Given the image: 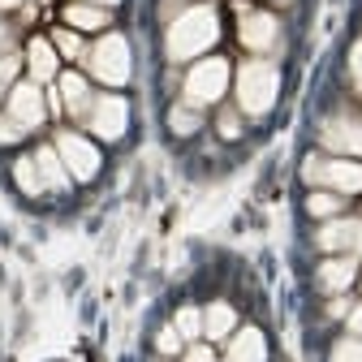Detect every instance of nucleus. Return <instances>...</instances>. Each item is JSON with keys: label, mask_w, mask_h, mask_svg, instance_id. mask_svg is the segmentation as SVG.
Returning <instances> with one entry per match:
<instances>
[{"label": "nucleus", "mask_w": 362, "mask_h": 362, "mask_svg": "<svg viewBox=\"0 0 362 362\" xmlns=\"http://www.w3.org/2000/svg\"><path fill=\"white\" fill-rule=\"evenodd\" d=\"M90 5H100V9H104V5H117V0H90Z\"/></svg>", "instance_id": "34"}, {"label": "nucleus", "mask_w": 362, "mask_h": 362, "mask_svg": "<svg viewBox=\"0 0 362 362\" xmlns=\"http://www.w3.org/2000/svg\"><path fill=\"white\" fill-rule=\"evenodd\" d=\"M52 48H61L65 57H82V39H78L74 30H57V39H52Z\"/></svg>", "instance_id": "24"}, {"label": "nucleus", "mask_w": 362, "mask_h": 362, "mask_svg": "<svg viewBox=\"0 0 362 362\" xmlns=\"http://www.w3.org/2000/svg\"><path fill=\"white\" fill-rule=\"evenodd\" d=\"M224 90H229V61H220V57H207L186 74V104L190 108L216 104Z\"/></svg>", "instance_id": "3"}, {"label": "nucleus", "mask_w": 362, "mask_h": 362, "mask_svg": "<svg viewBox=\"0 0 362 362\" xmlns=\"http://www.w3.org/2000/svg\"><path fill=\"white\" fill-rule=\"evenodd\" d=\"M186 341H194V337H203V310H194V306H181L177 310V324H173Z\"/></svg>", "instance_id": "20"}, {"label": "nucleus", "mask_w": 362, "mask_h": 362, "mask_svg": "<svg viewBox=\"0 0 362 362\" xmlns=\"http://www.w3.org/2000/svg\"><path fill=\"white\" fill-rule=\"evenodd\" d=\"M13 181L22 186V194H43V190H48V186H43V177H39L35 156H22V160L13 164Z\"/></svg>", "instance_id": "19"}, {"label": "nucleus", "mask_w": 362, "mask_h": 362, "mask_svg": "<svg viewBox=\"0 0 362 362\" xmlns=\"http://www.w3.org/2000/svg\"><path fill=\"white\" fill-rule=\"evenodd\" d=\"M276 35H281V26L272 13H246L242 18V43L250 52H267L272 43H276Z\"/></svg>", "instance_id": "11"}, {"label": "nucleus", "mask_w": 362, "mask_h": 362, "mask_svg": "<svg viewBox=\"0 0 362 362\" xmlns=\"http://www.w3.org/2000/svg\"><path fill=\"white\" fill-rule=\"evenodd\" d=\"M65 22H69L74 30H104V26H108V13H104L100 5H69V9H65Z\"/></svg>", "instance_id": "18"}, {"label": "nucleus", "mask_w": 362, "mask_h": 362, "mask_svg": "<svg viewBox=\"0 0 362 362\" xmlns=\"http://www.w3.org/2000/svg\"><path fill=\"white\" fill-rule=\"evenodd\" d=\"M349 310H354V306H349V298H341V293H337V298H332V306H328L332 320H341V315H349Z\"/></svg>", "instance_id": "30"}, {"label": "nucleus", "mask_w": 362, "mask_h": 362, "mask_svg": "<svg viewBox=\"0 0 362 362\" xmlns=\"http://www.w3.org/2000/svg\"><path fill=\"white\" fill-rule=\"evenodd\" d=\"M276 90H281L276 65H267V61H246V65L238 69V104H242L250 117L272 112V104H276Z\"/></svg>", "instance_id": "2"}, {"label": "nucleus", "mask_w": 362, "mask_h": 362, "mask_svg": "<svg viewBox=\"0 0 362 362\" xmlns=\"http://www.w3.org/2000/svg\"><path fill=\"white\" fill-rule=\"evenodd\" d=\"M61 104H65L69 112H78V117L90 112V90H86V82H82L78 74H65V78H61Z\"/></svg>", "instance_id": "17"}, {"label": "nucleus", "mask_w": 362, "mask_h": 362, "mask_svg": "<svg viewBox=\"0 0 362 362\" xmlns=\"http://www.w3.org/2000/svg\"><path fill=\"white\" fill-rule=\"evenodd\" d=\"M281 5H285V0H281Z\"/></svg>", "instance_id": "36"}, {"label": "nucleus", "mask_w": 362, "mask_h": 362, "mask_svg": "<svg viewBox=\"0 0 362 362\" xmlns=\"http://www.w3.org/2000/svg\"><path fill=\"white\" fill-rule=\"evenodd\" d=\"M332 362H362V341H358V337L337 341V345H332Z\"/></svg>", "instance_id": "23"}, {"label": "nucleus", "mask_w": 362, "mask_h": 362, "mask_svg": "<svg viewBox=\"0 0 362 362\" xmlns=\"http://www.w3.org/2000/svg\"><path fill=\"white\" fill-rule=\"evenodd\" d=\"M320 246L332 255H362V220H328L320 229Z\"/></svg>", "instance_id": "10"}, {"label": "nucleus", "mask_w": 362, "mask_h": 362, "mask_svg": "<svg viewBox=\"0 0 362 362\" xmlns=\"http://www.w3.org/2000/svg\"><path fill=\"white\" fill-rule=\"evenodd\" d=\"M302 177L315 181V186H328L332 194H358L362 190V164L358 160H306Z\"/></svg>", "instance_id": "4"}, {"label": "nucleus", "mask_w": 362, "mask_h": 362, "mask_svg": "<svg viewBox=\"0 0 362 362\" xmlns=\"http://www.w3.org/2000/svg\"><path fill=\"white\" fill-rule=\"evenodd\" d=\"M263 358H267V341L259 328H242L229 341V362H263Z\"/></svg>", "instance_id": "13"}, {"label": "nucleus", "mask_w": 362, "mask_h": 362, "mask_svg": "<svg viewBox=\"0 0 362 362\" xmlns=\"http://www.w3.org/2000/svg\"><path fill=\"white\" fill-rule=\"evenodd\" d=\"M349 332H358V337H362V306H354V310H349Z\"/></svg>", "instance_id": "32"}, {"label": "nucleus", "mask_w": 362, "mask_h": 362, "mask_svg": "<svg viewBox=\"0 0 362 362\" xmlns=\"http://www.w3.org/2000/svg\"><path fill=\"white\" fill-rule=\"evenodd\" d=\"M86 121H90V134H100V139H121L125 134V121H129V104L121 100V95H100V100H90V112H86Z\"/></svg>", "instance_id": "7"}, {"label": "nucleus", "mask_w": 362, "mask_h": 362, "mask_svg": "<svg viewBox=\"0 0 362 362\" xmlns=\"http://www.w3.org/2000/svg\"><path fill=\"white\" fill-rule=\"evenodd\" d=\"M35 164H39V177H43V186H48V190H65V186H69V168H65V160L57 156V147H43V151L35 156Z\"/></svg>", "instance_id": "15"}, {"label": "nucleus", "mask_w": 362, "mask_h": 362, "mask_svg": "<svg viewBox=\"0 0 362 362\" xmlns=\"http://www.w3.org/2000/svg\"><path fill=\"white\" fill-rule=\"evenodd\" d=\"M13 5H22V0H0V9H13Z\"/></svg>", "instance_id": "33"}, {"label": "nucleus", "mask_w": 362, "mask_h": 362, "mask_svg": "<svg viewBox=\"0 0 362 362\" xmlns=\"http://www.w3.org/2000/svg\"><path fill=\"white\" fill-rule=\"evenodd\" d=\"M86 65H90V74H95L100 82L121 86L129 78V48H125V39L121 35H104L95 48L86 52Z\"/></svg>", "instance_id": "5"}, {"label": "nucleus", "mask_w": 362, "mask_h": 362, "mask_svg": "<svg viewBox=\"0 0 362 362\" xmlns=\"http://www.w3.org/2000/svg\"><path fill=\"white\" fill-rule=\"evenodd\" d=\"M168 125H173V134H194L199 129V108H190V104L173 108L168 112Z\"/></svg>", "instance_id": "21"}, {"label": "nucleus", "mask_w": 362, "mask_h": 362, "mask_svg": "<svg viewBox=\"0 0 362 362\" xmlns=\"http://www.w3.org/2000/svg\"><path fill=\"white\" fill-rule=\"evenodd\" d=\"M30 78L35 82H48V78H57V48L48 39H30Z\"/></svg>", "instance_id": "16"}, {"label": "nucleus", "mask_w": 362, "mask_h": 362, "mask_svg": "<svg viewBox=\"0 0 362 362\" xmlns=\"http://www.w3.org/2000/svg\"><path fill=\"white\" fill-rule=\"evenodd\" d=\"M349 69H354V78L362 82V39L354 43V52H349Z\"/></svg>", "instance_id": "31"}, {"label": "nucleus", "mask_w": 362, "mask_h": 362, "mask_svg": "<svg viewBox=\"0 0 362 362\" xmlns=\"http://www.w3.org/2000/svg\"><path fill=\"white\" fill-rule=\"evenodd\" d=\"M22 134H26V129H22L13 117H0V143H18Z\"/></svg>", "instance_id": "27"}, {"label": "nucleus", "mask_w": 362, "mask_h": 362, "mask_svg": "<svg viewBox=\"0 0 362 362\" xmlns=\"http://www.w3.org/2000/svg\"><path fill=\"white\" fill-rule=\"evenodd\" d=\"M306 211H310V216H337V211H341V194H332V190L310 194V199H306Z\"/></svg>", "instance_id": "22"}, {"label": "nucleus", "mask_w": 362, "mask_h": 362, "mask_svg": "<svg viewBox=\"0 0 362 362\" xmlns=\"http://www.w3.org/2000/svg\"><path fill=\"white\" fill-rule=\"evenodd\" d=\"M13 74H18V57H0V95H5V90H13V86H9Z\"/></svg>", "instance_id": "26"}, {"label": "nucleus", "mask_w": 362, "mask_h": 362, "mask_svg": "<svg viewBox=\"0 0 362 362\" xmlns=\"http://www.w3.org/2000/svg\"><path fill=\"white\" fill-rule=\"evenodd\" d=\"M354 276H358V263H354L349 255H337V259H328V263L320 267V285H324L328 293H345V289L354 285Z\"/></svg>", "instance_id": "12"}, {"label": "nucleus", "mask_w": 362, "mask_h": 362, "mask_svg": "<svg viewBox=\"0 0 362 362\" xmlns=\"http://www.w3.org/2000/svg\"><path fill=\"white\" fill-rule=\"evenodd\" d=\"M9 117L22 125V129H35L43 125V117H48V104H43V90L35 82H22L9 90Z\"/></svg>", "instance_id": "8"}, {"label": "nucleus", "mask_w": 362, "mask_h": 362, "mask_svg": "<svg viewBox=\"0 0 362 362\" xmlns=\"http://www.w3.org/2000/svg\"><path fill=\"white\" fill-rule=\"evenodd\" d=\"M57 156L65 160V168H69V177H78V181H90L100 173V151L90 147L82 134H57Z\"/></svg>", "instance_id": "6"}, {"label": "nucleus", "mask_w": 362, "mask_h": 362, "mask_svg": "<svg viewBox=\"0 0 362 362\" xmlns=\"http://www.w3.org/2000/svg\"><path fill=\"white\" fill-rule=\"evenodd\" d=\"M156 345H160V354H177V349H181V332H177V328H160Z\"/></svg>", "instance_id": "25"}, {"label": "nucleus", "mask_w": 362, "mask_h": 362, "mask_svg": "<svg viewBox=\"0 0 362 362\" xmlns=\"http://www.w3.org/2000/svg\"><path fill=\"white\" fill-rule=\"evenodd\" d=\"M216 39H220V18H216V9H211V5H194V9H186V13L168 26L164 52H168V61H190V57H203Z\"/></svg>", "instance_id": "1"}, {"label": "nucleus", "mask_w": 362, "mask_h": 362, "mask_svg": "<svg viewBox=\"0 0 362 362\" xmlns=\"http://www.w3.org/2000/svg\"><path fill=\"white\" fill-rule=\"evenodd\" d=\"M233 328H238V315H233L229 302H211V306L203 310V337H207V341H224Z\"/></svg>", "instance_id": "14"}, {"label": "nucleus", "mask_w": 362, "mask_h": 362, "mask_svg": "<svg viewBox=\"0 0 362 362\" xmlns=\"http://www.w3.org/2000/svg\"><path fill=\"white\" fill-rule=\"evenodd\" d=\"M186 362H216V354L207 345H194V349H186Z\"/></svg>", "instance_id": "29"}, {"label": "nucleus", "mask_w": 362, "mask_h": 362, "mask_svg": "<svg viewBox=\"0 0 362 362\" xmlns=\"http://www.w3.org/2000/svg\"><path fill=\"white\" fill-rule=\"evenodd\" d=\"M220 134H224V139H238V134H242V121H238L233 112H224V117H220Z\"/></svg>", "instance_id": "28"}, {"label": "nucleus", "mask_w": 362, "mask_h": 362, "mask_svg": "<svg viewBox=\"0 0 362 362\" xmlns=\"http://www.w3.org/2000/svg\"><path fill=\"white\" fill-rule=\"evenodd\" d=\"M5 39H9V35H5V26H0V48H5Z\"/></svg>", "instance_id": "35"}, {"label": "nucleus", "mask_w": 362, "mask_h": 362, "mask_svg": "<svg viewBox=\"0 0 362 362\" xmlns=\"http://www.w3.org/2000/svg\"><path fill=\"white\" fill-rule=\"evenodd\" d=\"M320 139H324V147H332V151H341V156H362V121H354V117H332V121L320 125Z\"/></svg>", "instance_id": "9"}]
</instances>
